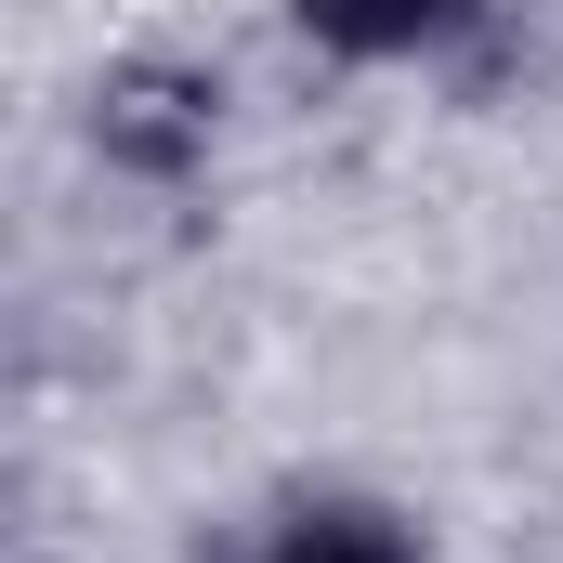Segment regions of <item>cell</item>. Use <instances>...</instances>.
Listing matches in <instances>:
<instances>
[{
	"label": "cell",
	"mask_w": 563,
	"mask_h": 563,
	"mask_svg": "<svg viewBox=\"0 0 563 563\" xmlns=\"http://www.w3.org/2000/svg\"><path fill=\"white\" fill-rule=\"evenodd\" d=\"M223 132V79L210 66H170V53H144V66H106V92H92V144L144 170V184H184L197 157Z\"/></svg>",
	"instance_id": "6da1fadb"
},
{
	"label": "cell",
	"mask_w": 563,
	"mask_h": 563,
	"mask_svg": "<svg viewBox=\"0 0 563 563\" xmlns=\"http://www.w3.org/2000/svg\"><path fill=\"white\" fill-rule=\"evenodd\" d=\"M263 563H420V538L380 511V498H314V511H288L276 551Z\"/></svg>",
	"instance_id": "7a4b0ae2"
},
{
	"label": "cell",
	"mask_w": 563,
	"mask_h": 563,
	"mask_svg": "<svg viewBox=\"0 0 563 563\" xmlns=\"http://www.w3.org/2000/svg\"><path fill=\"white\" fill-rule=\"evenodd\" d=\"M328 53H420V40H445L459 26V0H288Z\"/></svg>",
	"instance_id": "3957f363"
}]
</instances>
